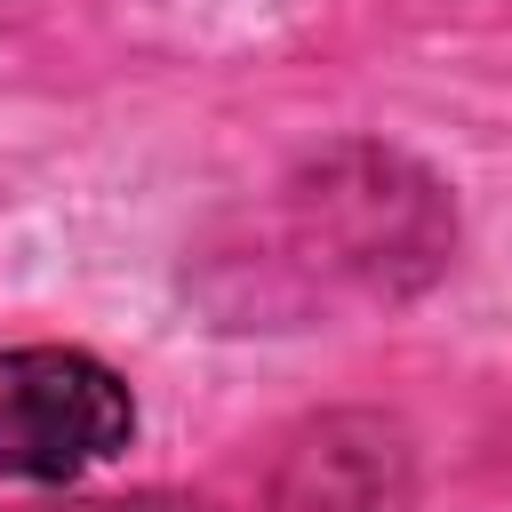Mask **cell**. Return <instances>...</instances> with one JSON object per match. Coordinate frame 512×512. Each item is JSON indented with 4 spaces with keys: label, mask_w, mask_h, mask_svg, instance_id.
Wrapping results in <instances>:
<instances>
[{
    "label": "cell",
    "mask_w": 512,
    "mask_h": 512,
    "mask_svg": "<svg viewBox=\"0 0 512 512\" xmlns=\"http://www.w3.org/2000/svg\"><path fill=\"white\" fill-rule=\"evenodd\" d=\"M280 232H288V264L352 280L368 296H400L440 272L456 216H448V192L416 160L344 144L280 192Z\"/></svg>",
    "instance_id": "1"
},
{
    "label": "cell",
    "mask_w": 512,
    "mask_h": 512,
    "mask_svg": "<svg viewBox=\"0 0 512 512\" xmlns=\"http://www.w3.org/2000/svg\"><path fill=\"white\" fill-rule=\"evenodd\" d=\"M136 440V400L112 360L80 344H8L0 352V472L8 480H80Z\"/></svg>",
    "instance_id": "2"
},
{
    "label": "cell",
    "mask_w": 512,
    "mask_h": 512,
    "mask_svg": "<svg viewBox=\"0 0 512 512\" xmlns=\"http://www.w3.org/2000/svg\"><path fill=\"white\" fill-rule=\"evenodd\" d=\"M32 512H216L192 496H80V504H32Z\"/></svg>",
    "instance_id": "3"
}]
</instances>
